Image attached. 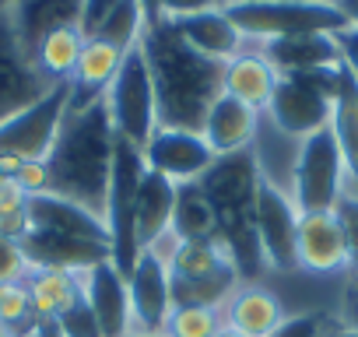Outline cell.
<instances>
[{
	"mask_svg": "<svg viewBox=\"0 0 358 337\" xmlns=\"http://www.w3.org/2000/svg\"><path fill=\"white\" fill-rule=\"evenodd\" d=\"M85 285V302L92 306L102 337H130V295H127V274L113 264L102 260L92 271L81 274Z\"/></svg>",
	"mask_w": 358,
	"mask_h": 337,
	"instance_id": "obj_17",
	"label": "cell"
},
{
	"mask_svg": "<svg viewBox=\"0 0 358 337\" xmlns=\"http://www.w3.org/2000/svg\"><path fill=\"white\" fill-rule=\"evenodd\" d=\"M85 29L81 25H64L57 32H50L36 50H32V60L39 67V74L50 81V85H67L74 78V67H78V57L85 50Z\"/></svg>",
	"mask_w": 358,
	"mask_h": 337,
	"instance_id": "obj_29",
	"label": "cell"
},
{
	"mask_svg": "<svg viewBox=\"0 0 358 337\" xmlns=\"http://www.w3.org/2000/svg\"><path fill=\"white\" fill-rule=\"evenodd\" d=\"M218 225V243L232 257L239 281H264L267 278V260L257 239V190L260 176L250 151L239 155H222L215 165L197 180Z\"/></svg>",
	"mask_w": 358,
	"mask_h": 337,
	"instance_id": "obj_3",
	"label": "cell"
},
{
	"mask_svg": "<svg viewBox=\"0 0 358 337\" xmlns=\"http://www.w3.org/2000/svg\"><path fill=\"white\" fill-rule=\"evenodd\" d=\"M341 81V64L327 71H309V74H281L278 88L271 95L267 116L292 137H309L323 127H330V109Z\"/></svg>",
	"mask_w": 358,
	"mask_h": 337,
	"instance_id": "obj_8",
	"label": "cell"
},
{
	"mask_svg": "<svg viewBox=\"0 0 358 337\" xmlns=\"http://www.w3.org/2000/svg\"><path fill=\"white\" fill-rule=\"evenodd\" d=\"M130 337H169V334H130Z\"/></svg>",
	"mask_w": 358,
	"mask_h": 337,
	"instance_id": "obj_48",
	"label": "cell"
},
{
	"mask_svg": "<svg viewBox=\"0 0 358 337\" xmlns=\"http://www.w3.org/2000/svg\"><path fill=\"white\" fill-rule=\"evenodd\" d=\"M141 176H144V155L116 137L113 176H109L102 222H106V232H109V260L123 274H130V267L141 257V243H137V187H141Z\"/></svg>",
	"mask_w": 358,
	"mask_h": 337,
	"instance_id": "obj_6",
	"label": "cell"
},
{
	"mask_svg": "<svg viewBox=\"0 0 358 337\" xmlns=\"http://www.w3.org/2000/svg\"><path fill=\"white\" fill-rule=\"evenodd\" d=\"M144 32H148V22L141 15V4H137V0H123V4L92 36L102 39V43H109V46H116V50H123V53H130V50L141 46Z\"/></svg>",
	"mask_w": 358,
	"mask_h": 337,
	"instance_id": "obj_31",
	"label": "cell"
},
{
	"mask_svg": "<svg viewBox=\"0 0 358 337\" xmlns=\"http://www.w3.org/2000/svg\"><path fill=\"white\" fill-rule=\"evenodd\" d=\"M225 327L222 306H176L169 316V337H215Z\"/></svg>",
	"mask_w": 358,
	"mask_h": 337,
	"instance_id": "obj_33",
	"label": "cell"
},
{
	"mask_svg": "<svg viewBox=\"0 0 358 337\" xmlns=\"http://www.w3.org/2000/svg\"><path fill=\"white\" fill-rule=\"evenodd\" d=\"M172 232L179 239H218L215 211L201 190V183L176 187V211H172Z\"/></svg>",
	"mask_w": 358,
	"mask_h": 337,
	"instance_id": "obj_30",
	"label": "cell"
},
{
	"mask_svg": "<svg viewBox=\"0 0 358 337\" xmlns=\"http://www.w3.org/2000/svg\"><path fill=\"white\" fill-rule=\"evenodd\" d=\"M22 250L29 257V267H57V271H74V274H85L95 264L109 260V246L106 243H88V239L39 232V229L25 232Z\"/></svg>",
	"mask_w": 358,
	"mask_h": 337,
	"instance_id": "obj_19",
	"label": "cell"
},
{
	"mask_svg": "<svg viewBox=\"0 0 358 337\" xmlns=\"http://www.w3.org/2000/svg\"><path fill=\"white\" fill-rule=\"evenodd\" d=\"M85 0H15L8 22L18 36V43L32 53L50 32L64 25H81Z\"/></svg>",
	"mask_w": 358,
	"mask_h": 337,
	"instance_id": "obj_23",
	"label": "cell"
},
{
	"mask_svg": "<svg viewBox=\"0 0 358 337\" xmlns=\"http://www.w3.org/2000/svg\"><path fill=\"white\" fill-rule=\"evenodd\" d=\"M225 4H236V0H225Z\"/></svg>",
	"mask_w": 358,
	"mask_h": 337,
	"instance_id": "obj_51",
	"label": "cell"
},
{
	"mask_svg": "<svg viewBox=\"0 0 358 337\" xmlns=\"http://www.w3.org/2000/svg\"><path fill=\"white\" fill-rule=\"evenodd\" d=\"M57 85H50L32 53L18 43L8 15L0 18V127L8 120H15L18 113H25L29 106H36L39 99H46Z\"/></svg>",
	"mask_w": 358,
	"mask_h": 337,
	"instance_id": "obj_11",
	"label": "cell"
},
{
	"mask_svg": "<svg viewBox=\"0 0 358 337\" xmlns=\"http://www.w3.org/2000/svg\"><path fill=\"white\" fill-rule=\"evenodd\" d=\"M337 39V50H341V64L351 71V78L358 81V29H344V32H337L334 36Z\"/></svg>",
	"mask_w": 358,
	"mask_h": 337,
	"instance_id": "obj_40",
	"label": "cell"
},
{
	"mask_svg": "<svg viewBox=\"0 0 358 337\" xmlns=\"http://www.w3.org/2000/svg\"><path fill=\"white\" fill-rule=\"evenodd\" d=\"M225 11L253 46L292 36H337L348 29L337 0H236Z\"/></svg>",
	"mask_w": 358,
	"mask_h": 337,
	"instance_id": "obj_4",
	"label": "cell"
},
{
	"mask_svg": "<svg viewBox=\"0 0 358 337\" xmlns=\"http://www.w3.org/2000/svg\"><path fill=\"white\" fill-rule=\"evenodd\" d=\"M292 313L267 281H239L222 302V320L243 337H271Z\"/></svg>",
	"mask_w": 358,
	"mask_h": 337,
	"instance_id": "obj_16",
	"label": "cell"
},
{
	"mask_svg": "<svg viewBox=\"0 0 358 337\" xmlns=\"http://www.w3.org/2000/svg\"><path fill=\"white\" fill-rule=\"evenodd\" d=\"M127 295H130V327H134V334H165L169 316L176 309L169 264H162L155 253L141 250L137 264L127 274Z\"/></svg>",
	"mask_w": 358,
	"mask_h": 337,
	"instance_id": "obj_14",
	"label": "cell"
},
{
	"mask_svg": "<svg viewBox=\"0 0 358 337\" xmlns=\"http://www.w3.org/2000/svg\"><path fill=\"white\" fill-rule=\"evenodd\" d=\"M141 155L151 173H158L162 180H169L176 187L197 183L218 158L208 148L201 130H179V127H158Z\"/></svg>",
	"mask_w": 358,
	"mask_h": 337,
	"instance_id": "obj_10",
	"label": "cell"
},
{
	"mask_svg": "<svg viewBox=\"0 0 358 337\" xmlns=\"http://www.w3.org/2000/svg\"><path fill=\"white\" fill-rule=\"evenodd\" d=\"M141 50L158 99V127L201 130L211 102L225 92V64L190 50L165 18L144 32Z\"/></svg>",
	"mask_w": 358,
	"mask_h": 337,
	"instance_id": "obj_2",
	"label": "cell"
},
{
	"mask_svg": "<svg viewBox=\"0 0 358 337\" xmlns=\"http://www.w3.org/2000/svg\"><path fill=\"white\" fill-rule=\"evenodd\" d=\"M29 257L18 239L0 236V281H25L29 278Z\"/></svg>",
	"mask_w": 358,
	"mask_h": 337,
	"instance_id": "obj_36",
	"label": "cell"
},
{
	"mask_svg": "<svg viewBox=\"0 0 358 337\" xmlns=\"http://www.w3.org/2000/svg\"><path fill=\"white\" fill-rule=\"evenodd\" d=\"M337 222H341V232H344V250H348V271L351 278L358 274V194H344L334 208Z\"/></svg>",
	"mask_w": 358,
	"mask_h": 337,
	"instance_id": "obj_34",
	"label": "cell"
},
{
	"mask_svg": "<svg viewBox=\"0 0 358 337\" xmlns=\"http://www.w3.org/2000/svg\"><path fill=\"white\" fill-rule=\"evenodd\" d=\"M320 337H330V327H327V330H323V334H320Z\"/></svg>",
	"mask_w": 358,
	"mask_h": 337,
	"instance_id": "obj_50",
	"label": "cell"
},
{
	"mask_svg": "<svg viewBox=\"0 0 358 337\" xmlns=\"http://www.w3.org/2000/svg\"><path fill=\"white\" fill-rule=\"evenodd\" d=\"M172 29L179 32V39H183L190 50H197L201 57L218 60V64H229L232 57H239L246 50V39H243V32L236 29V22L229 18L225 8H211V11L176 18Z\"/></svg>",
	"mask_w": 358,
	"mask_h": 337,
	"instance_id": "obj_18",
	"label": "cell"
},
{
	"mask_svg": "<svg viewBox=\"0 0 358 337\" xmlns=\"http://www.w3.org/2000/svg\"><path fill=\"white\" fill-rule=\"evenodd\" d=\"M120 4H123V0H85V8H81V29H85V36H92Z\"/></svg>",
	"mask_w": 358,
	"mask_h": 337,
	"instance_id": "obj_39",
	"label": "cell"
},
{
	"mask_svg": "<svg viewBox=\"0 0 358 337\" xmlns=\"http://www.w3.org/2000/svg\"><path fill=\"white\" fill-rule=\"evenodd\" d=\"M278 78L281 74L271 67V60L260 53V46L246 43V50L225 64V95L246 102L257 113H267L271 95L278 88Z\"/></svg>",
	"mask_w": 358,
	"mask_h": 337,
	"instance_id": "obj_24",
	"label": "cell"
},
{
	"mask_svg": "<svg viewBox=\"0 0 358 337\" xmlns=\"http://www.w3.org/2000/svg\"><path fill=\"white\" fill-rule=\"evenodd\" d=\"M36 337H60V334H57V327H53V323H43Z\"/></svg>",
	"mask_w": 358,
	"mask_h": 337,
	"instance_id": "obj_44",
	"label": "cell"
},
{
	"mask_svg": "<svg viewBox=\"0 0 358 337\" xmlns=\"http://www.w3.org/2000/svg\"><path fill=\"white\" fill-rule=\"evenodd\" d=\"M337 8L344 11L348 25H351V29H358V0H337Z\"/></svg>",
	"mask_w": 358,
	"mask_h": 337,
	"instance_id": "obj_42",
	"label": "cell"
},
{
	"mask_svg": "<svg viewBox=\"0 0 358 337\" xmlns=\"http://www.w3.org/2000/svg\"><path fill=\"white\" fill-rule=\"evenodd\" d=\"M0 337H15V334H11L8 327H0Z\"/></svg>",
	"mask_w": 358,
	"mask_h": 337,
	"instance_id": "obj_49",
	"label": "cell"
},
{
	"mask_svg": "<svg viewBox=\"0 0 358 337\" xmlns=\"http://www.w3.org/2000/svg\"><path fill=\"white\" fill-rule=\"evenodd\" d=\"M169 274L176 306H222L239 285V271L218 239H179Z\"/></svg>",
	"mask_w": 358,
	"mask_h": 337,
	"instance_id": "obj_5",
	"label": "cell"
},
{
	"mask_svg": "<svg viewBox=\"0 0 358 337\" xmlns=\"http://www.w3.org/2000/svg\"><path fill=\"white\" fill-rule=\"evenodd\" d=\"M67 95L71 88L57 85L46 99H39L36 106L0 127V158H46L67 113Z\"/></svg>",
	"mask_w": 358,
	"mask_h": 337,
	"instance_id": "obj_13",
	"label": "cell"
},
{
	"mask_svg": "<svg viewBox=\"0 0 358 337\" xmlns=\"http://www.w3.org/2000/svg\"><path fill=\"white\" fill-rule=\"evenodd\" d=\"M299 148H302L299 137L285 134L267 113H260V123H257V134H253V144H250V158L257 165L260 183H271V187L292 194Z\"/></svg>",
	"mask_w": 358,
	"mask_h": 337,
	"instance_id": "obj_20",
	"label": "cell"
},
{
	"mask_svg": "<svg viewBox=\"0 0 358 337\" xmlns=\"http://www.w3.org/2000/svg\"><path fill=\"white\" fill-rule=\"evenodd\" d=\"M113 155H116V130L106 113V99L67 106L53 148L46 155L50 194L102 218L113 176Z\"/></svg>",
	"mask_w": 358,
	"mask_h": 337,
	"instance_id": "obj_1",
	"label": "cell"
},
{
	"mask_svg": "<svg viewBox=\"0 0 358 337\" xmlns=\"http://www.w3.org/2000/svg\"><path fill=\"white\" fill-rule=\"evenodd\" d=\"M29 299H32V313L39 323H57L67 309H74L85 299V285L81 274L74 271H57V267H32L29 278Z\"/></svg>",
	"mask_w": 358,
	"mask_h": 337,
	"instance_id": "obj_26",
	"label": "cell"
},
{
	"mask_svg": "<svg viewBox=\"0 0 358 337\" xmlns=\"http://www.w3.org/2000/svg\"><path fill=\"white\" fill-rule=\"evenodd\" d=\"M29 229L39 232H57V236H74V239H88V243H106L109 246V232L106 222L57 194H39L29 201Z\"/></svg>",
	"mask_w": 358,
	"mask_h": 337,
	"instance_id": "obj_22",
	"label": "cell"
},
{
	"mask_svg": "<svg viewBox=\"0 0 358 337\" xmlns=\"http://www.w3.org/2000/svg\"><path fill=\"white\" fill-rule=\"evenodd\" d=\"M0 327H8L15 337H36L39 320L32 313L29 285L25 281H0Z\"/></svg>",
	"mask_w": 358,
	"mask_h": 337,
	"instance_id": "obj_32",
	"label": "cell"
},
{
	"mask_svg": "<svg viewBox=\"0 0 358 337\" xmlns=\"http://www.w3.org/2000/svg\"><path fill=\"white\" fill-rule=\"evenodd\" d=\"M211 8H225V0H162V18L176 22V18H187L197 11H211Z\"/></svg>",
	"mask_w": 358,
	"mask_h": 337,
	"instance_id": "obj_38",
	"label": "cell"
},
{
	"mask_svg": "<svg viewBox=\"0 0 358 337\" xmlns=\"http://www.w3.org/2000/svg\"><path fill=\"white\" fill-rule=\"evenodd\" d=\"M348 292H351V295H355V299H358V274H355V278H351V288H348Z\"/></svg>",
	"mask_w": 358,
	"mask_h": 337,
	"instance_id": "obj_47",
	"label": "cell"
},
{
	"mask_svg": "<svg viewBox=\"0 0 358 337\" xmlns=\"http://www.w3.org/2000/svg\"><path fill=\"white\" fill-rule=\"evenodd\" d=\"M11 4H15V0H0V18H4V15L11 11Z\"/></svg>",
	"mask_w": 358,
	"mask_h": 337,
	"instance_id": "obj_46",
	"label": "cell"
},
{
	"mask_svg": "<svg viewBox=\"0 0 358 337\" xmlns=\"http://www.w3.org/2000/svg\"><path fill=\"white\" fill-rule=\"evenodd\" d=\"M330 337H358V330L355 327H344V323H337V327L330 323Z\"/></svg>",
	"mask_w": 358,
	"mask_h": 337,
	"instance_id": "obj_43",
	"label": "cell"
},
{
	"mask_svg": "<svg viewBox=\"0 0 358 337\" xmlns=\"http://www.w3.org/2000/svg\"><path fill=\"white\" fill-rule=\"evenodd\" d=\"M344 194H348V173H344V158H341V148H337L330 127L302 137L295 180H292V201H295L299 215L334 211Z\"/></svg>",
	"mask_w": 358,
	"mask_h": 337,
	"instance_id": "obj_9",
	"label": "cell"
},
{
	"mask_svg": "<svg viewBox=\"0 0 358 337\" xmlns=\"http://www.w3.org/2000/svg\"><path fill=\"white\" fill-rule=\"evenodd\" d=\"M327 327H330V320L323 313L309 309V313H292L271 337H320Z\"/></svg>",
	"mask_w": 358,
	"mask_h": 337,
	"instance_id": "obj_37",
	"label": "cell"
},
{
	"mask_svg": "<svg viewBox=\"0 0 358 337\" xmlns=\"http://www.w3.org/2000/svg\"><path fill=\"white\" fill-rule=\"evenodd\" d=\"M215 337H243V334H236V330H229V327H222V330H218Z\"/></svg>",
	"mask_w": 358,
	"mask_h": 337,
	"instance_id": "obj_45",
	"label": "cell"
},
{
	"mask_svg": "<svg viewBox=\"0 0 358 337\" xmlns=\"http://www.w3.org/2000/svg\"><path fill=\"white\" fill-rule=\"evenodd\" d=\"M260 53L271 60L278 74H309V71H327L341 64V50L334 36L274 39V43H260Z\"/></svg>",
	"mask_w": 358,
	"mask_h": 337,
	"instance_id": "obj_25",
	"label": "cell"
},
{
	"mask_svg": "<svg viewBox=\"0 0 358 337\" xmlns=\"http://www.w3.org/2000/svg\"><path fill=\"white\" fill-rule=\"evenodd\" d=\"M102 99H106V113L113 120L116 137L127 141L130 148L144 151V144L158 130V99H155L151 71H148L141 46L123 57V64Z\"/></svg>",
	"mask_w": 358,
	"mask_h": 337,
	"instance_id": "obj_7",
	"label": "cell"
},
{
	"mask_svg": "<svg viewBox=\"0 0 358 337\" xmlns=\"http://www.w3.org/2000/svg\"><path fill=\"white\" fill-rule=\"evenodd\" d=\"M295 264L302 274H341L348 271V250L344 232L334 211H306L299 215L295 232Z\"/></svg>",
	"mask_w": 358,
	"mask_h": 337,
	"instance_id": "obj_15",
	"label": "cell"
},
{
	"mask_svg": "<svg viewBox=\"0 0 358 337\" xmlns=\"http://www.w3.org/2000/svg\"><path fill=\"white\" fill-rule=\"evenodd\" d=\"M53 327H57L60 337H102L99 320H95V313H92V306H88L85 299H81L74 309H67Z\"/></svg>",
	"mask_w": 358,
	"mask_h": 337,
	"instance_id": "obj_35",
	"label": "cell"
},
{
	"mask_svg": "<svg viewBox=\"0 0 358 337\" xmlns=\"http://www.w3.org/2000/svg\"><path fill=\"white\" fill-rule=\"evenodd\" d=\"M172 211H176V183L162 180L158 173L144 165V176L137 187V243L148 250L158 236L172 229Z\"/></svg>",
	"mask_w": 358,
	"mask_h": 337,
	"instance_id": "obj_28",
	"label": "cell"
},
{
	"mask_svg": "<svg viewBox=\"0 0 358 337\" xmlns=\"http://www.w3.org/2000/svg\"><path fill=\"white\" fill-rule=\"evenodd\" d=\"M330 134L341 148L344 158V173H348V190L358 194V81L351 71L341 64V81L330 109Z\"/></svg>",
	"mask_w": 358,
	"mask_h": 337,
	"instance_id": "obj_27",
	"label": "cell"
},
{
	"mask_svg": "<svg viewBox=\"0 0 358 337\" xmlns=\"http://www.w3.org/2000/svg\"><path fill=\"white\" fill-rule=\"evenodd\" d=\"M295 232H299V208L292 194L260 183L257 190V239L267 260V274H295Z\"/></svg>",
	"mask_w": 358,
	"mask_h": 337,
	"instance_id": "obj_12",
	"label": "cell"
},
{
	"mask_svg": "<svg viewBox=\"0 0 358 337\" xmlns=\"http://www.w3.org/2000/svg\"><path fill=\"white\" fill-rule=\"evenodd\" d=\"M137 4H141V15H144L148 29L162 22V0H137Z\"/></svg>",
	"mask_w": 358,
	"mask_h": 337,
	"instance_id": "obj_41",
	"label": "cell"
},
{
	"mask_svg": "<svg viewBox=\"0 0 358 337\" xmlns=\"http://www.w3.org/2000/svg\"><path fill=\"white\" fill-rule=\"evenodd\" d=\"M257 123H260V113L250 109L246 102L232 99V95H218L204 116V141L208 148L222 158V155H239V151H250L253 144V134H257Z\"/></svg>",
	"mask_w": 358,
	"mask_h": 337,
	"instance_id": "obj_21",
	"label": "cell"
}]
</instances>
